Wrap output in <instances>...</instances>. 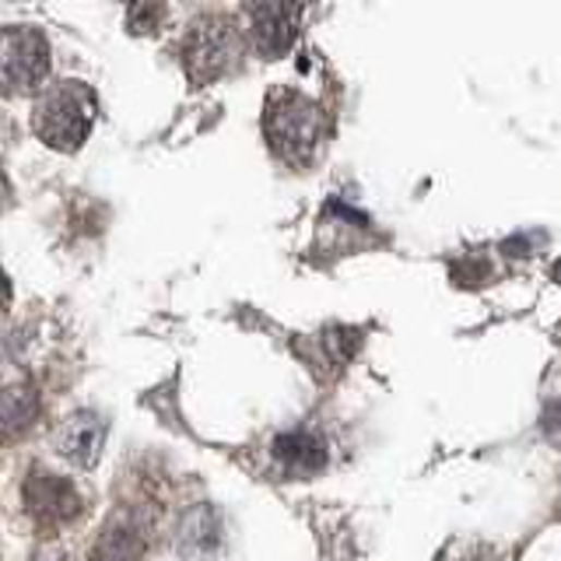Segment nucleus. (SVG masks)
Returning a JSON list of instances; mask_svg holds the SVG:
<instances>
[{"label":"nucleus","mask_w":561,"mask_h":561,"mask_svg":"<svg viewBox=\"0 0 561 561\" xmlns=\"http://www.w3.org/2000/svg\"><path fill=\"white\" fill-rule=\"evenodd\" d=\"M326 117L309 95L295 88H274L263 106V134L271 152L291 165H306L323 141Z\"/></svg>","instance_id":"f257e3e1"},{"label":"nucleus","mask_w":561,"mask_h":561,"mask_svg":"<svg viewBox=\"0 0 561 561\" xmlns=\"http://www.w3.org/2000/svg\"><path fill=\"white\" fill-rule=\"evenodd\" d=\"M95 123V92L85 81H53L46 85L32 109V127L46 147L77 152Z\"/></svg>","instance_id":"f03ea898"},{"label":"nucleus","mask_w":561,"mask_h":561,"mask_svg":"<svg viewBox=\"0 0 561 561\" xmlns=\"http://www.w3.org/2000/svg\"><path fill=\"white\" fill-rule=\"evenodd\" d=\"M242 46H246L242 28L232 14L211 11V14H201V19H193L183 36V46H179L190 85L204 88L211 81L232 74L242 60Z\"/></svg>","instance_id":"7ed1b4c3"},{"label":"nucleus","mask_w":561,"mask_h":561,"mask_svg":"<svg viewBox=\"0 0 561 561\" xmlns=\"http://www.w3.org/2000/svg\"><path fill=\"white\" fill-rule=\"evenodd\" d=\"M22 502H25V513L39 526H63V523L77 520L81 509H85V499H81L77 485L46 467H32L25 474Z\"/></svg>","instance_id":"20e7f679"},{"label":"nucleus","mask_w":561,"mask_h":561,"mask_svg":"<svg viewBox=\"0 0 561 561\" xmlns=\"http://www.w3.org/2000/svg\"><path fill=\"white\" fill-rule=\"evenodd\" d=\"M0 71H4L8 92L36 88L49 71V43L39 28L11 25L0 39Z\"/></svg>","instance_id":"39448f33"},{"label":"nucleus","mask_w":561,"mask_h":561,"mask_svg":"<svg viewBox=\"0 0 561 561\" xmlns=\"http://www.w3.org/2000/svg\"><path fill=\"white\" fill-rule=\"evenodd\" d=\"M306 8L299 4H253L246 8V19H250V39L253 49L263 60H277L285 57L295 36H299V22H302Z\"/></svg>","instance_id":"423d86ee"},{"label":"nucleus","mask_w":561,"mask_h":561,"mask_svg":"<svg viewBox=\"0 0 561 561\" xmlns=\"http://www.w3.org/2000/svg\"><path fill=\"white\" fill-rule=\"evenodd\" d=\"M103 442H106V421L95 415V410H77V415L63 418L60 428L53 432V445L63 459H71L74 467H95L98 456H103Z\"/></svg>","instance_id":"0eeeda50"},{"label":"nucleus","mask_w":561,"mask_h":561,"mask_svg":"<svg viewBox=\"0 0 561 561\" xmlns=\"http://www.w3.org/2000/svg\"><path fill=\"white\" fill-rule=\"evenodd\" d=\"M271 456L280 464V470L291 477H309L320 474L326 467V442L317 432H306V428H295L271 442Z\"/></svg>","instance_id":"6e6552de"},{"label":"nucleus","mask_w":561,"mask_h":561,"mask_svg":"<svg viewBox=\"0 0 561 561\" xmlns=\"http://www.w3.org/2000/svg\"><path fill=\"white\" fill-rule=\"evenodd\" d=\"M144 526L141 520L123 509L120 516H112L103 534H98L95 548H92V558L88 561H141L144 558Z\"/></svg>","instance_id":"1a4fd4ad"},{"label":"nucleus","mask_w":561,"mask_h":561,"mask_svg":"<svg viewBox=\"0 0 561 561\" xmlns=\"http://www.w3.org/2000/svg\"><path fill=\"white\" fill-rule=\"evenodd\" d=\"M358 330H344V326H330L323 334H317L309 341V366L312 369H330V372H341L358 351Z\"/></svg>","instance_id":"9d476101"},{"label":"nucleus","mask_w":561,"mask_h":561,"mask_svg":"<svg viewBox=\"0 0 561 561\" xmlns=\"http://www.w3.org/2000/svg\"><path fill=\"white\" fill-rule=\"evenodd\" d=\"M222 544V523L211 509H190V513L179 520L176 526V548L183 551L187 558L207 554Z\"/></svg>","instance_id":"9b49d317"},{"label":"nucleus","mask_w":561,"mask_h":561,"mask_svg":"<svg viewBox=\"0 0 561 561\" xmlns=\"http://www.w3.org/2000/svg\"><path fill=\"white\" fill-rule=\"evenodd\" d=\"M39 415V393L36 386L28 383V379H22V383H11L4 390V428L8 435L22 432L25 425H32Z\"/></svg>","instance_id":"f8f14e48"},{"label":"nucleus","mask_w":561,"mask_h":561,"mask_svg":"<svg viewBox=\"0 0 561 561\" xmlns=\"http://www.w3.org/2000/svg\"><path fill=\"white\" fill-rule=\"evenodd\" d=\"M165 19H169V8H162V4H134V8H127L130 32H155Z\"/></svg>","instance_id":"ddd939ff"},{"label":"nucleus","mask_w":561,"mask_h":561,"mask_svg":"<svg viewBox=\"0 0 561 561\" xmlns=\"http://www.w3.org/2000/svg\"><path fill=\"white\" fill-rule=\"evenodd\" d=\"M544 428H548V432H561V397H554L544 407Z\"/></svg>","instance_id":"4468645a"},{"label":"nucleus","mask_w":561,"mask_h":561,"mask_svg":"<svg viewBox=\"0 0 561 561\" xmlns=\"http://www.w3.org/2000/svg\"><path fill=\"white\" fill-rule=\"evenodd\" d=\"M439 561H477V558H456V554H453V551H450V554H442V558H439Z\"/></svg>","instance_id":"2eb2a0df"},{"label":"nucleus","mask_w":561,"mask_h":561,"mask_svg":"<svg viewBox=\"0 0 561 561\" xmlns=\"http://www.w3.org/2000/svg\"><path fill=\"white\" fill-rule=\"evenodd\" d=\"M551 277H554V280H558V285H561V260H558V263H554V271H551Z\"/></svg>","instance_id":"dca6fc26"}]
</instances>
